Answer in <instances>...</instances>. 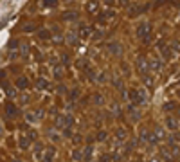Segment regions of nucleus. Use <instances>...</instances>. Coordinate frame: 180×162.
<instances>
[{"mask_svg": "<svg viewBox=\"0 0 180 162\" xmlns=\"http://www.w3.org/2000/svg\"><path fill=\"white\" fill-rule=\"evenodd\" d=\"M150 33H151V25L148 22H140L139 25H137V36H139L140 40H144L146 36H150Z\"/></svg>", "mask_w": 180, "mask_h": 162, "instance_id": "1", "label": "nucleus"}, {"mask_svg": "<svg viewBox=\"0 0 180 162\" xmlns=\"http://www.w3.org/2000/svg\"><path fill=\"white\" fill-rule=\"evenodd\" d=\"M130 99L133 104H142L144 103V92H137V90H130Z\"/></svg>", "mask_w": 180, "mask_h": 162, "instance_id": "2", "label": "nucleus"}, {"mask_svg": "<svg viewBox=\"0 0 180 162\" xmlns=\"http://www.w3.org/2000/svg\"><path fill=\"white\" fill-rule=\"evenodd\" d=\"M72 124H74V117H72L70 114L61 115L60 119H58V126H60V128H67V126H72Z\"/></svg>", "mask_w": 180, "mask_h": 162, "instance_id": "3", "label": "nucleus"}, {"mask_svg": "<svg viewBox=\"0 0 180 162\" xmlns=\"http://www.w3.org/2000/svg\"><path fill=\"white\" fill-rule=\"evenodd\" d=\"M137 70H139L142 76H146L148 70H150V63L144 60V58H139V60H137Z\"/></svg>", "mask_w": 180, "mask_h": 162, "instance_id": "4", "label": "nucleus"}, {"mask_svg": "<svg viewBox=\"0 0 180 162\" xmlns=\"http://www.w3.org/2000/svg\"><path fill=\"white\" fill-rule=\"evenodd\" d=\"M108 51H110V54L117 56V54H121V51H122V45H121L119 41H110L108 43Z\"/></svg>", "mask_w": 180, "mask_h": 162, "instance_id": "5", "label": "nucleus"}, {"mask_svg": "<svg viewBox=\"0 0 180 162\" xmlns=\"http://www.w3.org/2000/svg\"><path fill=\"white\" fill-rule=\"evenodd\" d=\"M65 22H76L79 18V13L78 11H67V13H63V16H61Z\"/></svg>", "mask_w": 180, "mask_h": 162, "instance_id": "6", "label": "nucleus"}, {"mask_svg": "<svg viewBox=\"0 0 180 162\" xmlns=\"http://www.w3.org/2000/svg\"><path fill=\"white\" fill-rule=\"evenodd\" d=\"M5 115H7V117H16V115H18L16 106L11 104V103H7V104H5Z\"/></svg>", "mask_w": 180, "mask_h": 162, "instance_id": "7", "label": "nucleus"}, {"mask_svg": "<svg viewBox=\"0 0 180 162\" xmlns=\"http://www.w3.org/2000/svg\"><path fill=\"white\" fill-rule=\"evenodd\" d=\"M92 27H88V25H81L79 27V38H88V36H92Z\"/></svg>", "mask_w": 180, "mask_h": 162, "instance_id": "8", "label": "nucleus"}, {"mask_svg": "<svg viewBox=\"0 0 180 162\" xmlns=\"http://www.w3.org/2000/svg\"><path fill=\"white\" fill-rule=\"evenodd\" d=\"M97 9H99V2L97 0H90L86 4V11L88 13H97Z\"/></svg>", "mask_w": 180, "mask_h": 162, "instance_id": "9", "label": "nucleus"}, {"mask_svg": "<svg viewBox=\"0 0 180 162\" xmlns=\"http://www.w3.org/2000/svg\"><path fill=\"white\" fill-rule=\"evenodd\" d=\"M52 159H54V148H47L45 150V159H43V162H52Z\"/></svg>", "mask_w": 180, "mask_h": 162, "instance_id": "10", "label": "nucleus"}, {"mask_svg": "<svg viewBox=\"0 0 180 162\" xmlns=\"http://www.w3.org/2000/svg\"><path fill=\"white\" fill-rule=\"evenodd\" d=\"M169 51H171V47H169V45H160V54H162V58H166V60H168V58L171 56V52H169Z\"/></svg>", "mask_w": 180, "mask_h": 162, "instance_id": "11", "label": "nucleus"}, {"mask_svg": "<svg viewBox=\"0 0 180 162\" xmlns=\"http://www.w3.org/2000/svg\"><path fill=\"white\" fill-rule=\"evenodd\" d=\"M36 88H40V90H45V88H49V81L43 79V78H38V79H36Z\"/></svg>", "mask_w": 180, "mask_h": 162, "instance_id": "12", "label": "nucleus"}, {"mask_svg": "<svg viewBox=\"0 0 180 162\" xmlns=\"http://www.w3.org/2000/svg\"><path fill=\"white\" fill-rule=\"evenodd\" d=\"M166 126H168L169 130H177V128H178V124H177V121H175L173 117H168V119H166Z\"/></svg>", "mask_w": 180, "mask_h": 162, "instance_id": "13", "label": "nucleus"}, {"mask_svg": "<svg viewBox=\"0 0 180 162\" xmlns=\"http://www.w3.org/2000/svg\"><path fill=\"white\" fill-rule=\"evenodd\" d=\"M29 144H31V139H29L27 135H22L20 137V148L25 150V148H29Z\"/></svg>", "mask_w": 180, "mask_h": 162, "instance_id": "14", "label": "nucleus"}, {"mask_svg": "<svg viewBox=\"0 0 180 162\" xmlns=\"http://www.w3.org/2000/svg\"><path fill=\"white\" fill-rule=\"evenodd\" d=\"M175 108H177V103H175V101H168V103H164V110H166V112H173Z\"/></svg>", "mask_w": 180, "mask_h": 162, "instance_id": "15", "label": "nucleus"}, {"mask_svg": "<svg viewBox=\"0 0 180 162\" xmlns=\"http://www.w3.org/2000/svg\"><path fill=\"white\" fill-rule=\"evenodd\" d=\"M61 76H63V67H61V65H56V67H54V78H56V79H61Z\"/></svg>", "mask_w": 180, "mask_h": 162, "instance_id": "16", "label": "nucleus"}, {"mask_svg": "<svg viewBox=\"0 0 180 162\" xmlns=\"http://www.w3.org/2000/svg\"><path fill=\"white\" fill-rule=\"evenodd\" d=\"M108 18H114V11H104L99 16V22H104V20H108Z\"/></svg>", "mask_w": 180, "mask_h": 162, "instance_id": "17", "label": "nucleus"}, {"mask_svg": "<svg viewBox=\"0 0 180 162\" xmlns=\"http://www.w3.org/2000/svg\"><path fill=\"white\" fill-rule=\"evenodd\" d=\"M27 85H29V83H27V78H18V79H16V86H18V88H27Z\"/></svg>", "mask_w": 180, "mask_h": 162, "instance_id": "18", "label": "nucleus"}, {"mask_svg": "<svg viewBox=\"0 0 180 162\" xmlns=\"http://www.w3.org/2000/svg\"><path fill=\"white\" fill-rule=\"evenodd\" d=\"M115 135H117V141H126V130H117V132H115Z\"/></svg>", "mask_w": 180, "mask_h": 162, "instance_id": "19", "label": "nucleus"}, {"mask_svg": "<svg viewBox=\"0 0 180 162\" xmlns=\"http://www.w3.org/2000/svg\"><path fill=\"white\" fill-rule=\"evenodd\" d=\"M151 67H153L155 70H160V67H162V65H160V61L157 60V58H153V60L150 61V69H151Z\"/></svg>", "mask_w": 180, "mask_h": 162, "instance_id": "20", "label": "nucleus"}, {"mask_svg": "<svg viewBox=\"0 0 180 162\" xmlns=\"http://www.w3.org/2000/svg\"><path fill=\"white\" fill-rule=\"evenodd\" d=\"M38 36H40L41 40H47V38H51V36H52V34H51V33H49V31H47V29H41L40 33H38Z\"/></svg>", "mask_w": 180, "mask_h": 162, "instance_id": "21", "label": "nucleus"}, {"mask_svg": "<svg viewBox=\"0 0 180 162\" xmlns=\"http://www.w3.org/2000/svg\"><path fill=\"white\" fill-rule=\"evenodd\" d=\"M25 119H27V122H36V119H38V117H36V112H33V114H31V112L25 114Z\"/></svg>", "mask_w": 180, "mask_h": 162, "instance_id": "22", "label": "nucleus"}, {"mask_svg": "<svg viewBox=\"0 0 180 162\" xmlns=\"http://www.w3.org/2000/svg\"><path fill=\"white\" fill-rule=\"evenodd\" d=\"M169 47H171V51H175V52H180V41H178V40H173Z\"/></svg>", "mask_w": 180, "mask_h": 162, "instance_id": "23", "label": "nucleus"}, {"mask_svg": "<svg viewBox=\"0 0 180 162\" xmlns=\"http://www.w3.org/2000/svg\"><path fill=\"white\" fill-rule=\"evenodd\" d=\"M34 29H36V25H34V23H27V25H23V27H22V31H23V33H31V31H34Z\"/></svg>", "mask_w": 180, "mask_h": 162, "instance_id": "24", "label": "nucleus"}, {"mask_svg": "<svg viewBox=\"0 0 180 162\" xmlns=\"http://www.w3.org/2000/svg\"><path fill=\"white\" fill-rule=\"evenodd\" d=\"M43 5L45 7H56L58 5V0H43Z\"/></svg>", "mask_w": 180, "mask_h": 162, "instance_id": "25", "label": "nucleus"}, {"mask_svg": "<svg viewBox=\"0 0 180 162\" xmlns=\"http://www.w3.org/2000/svg\"><path fill=\"white\" fill-rule=\"evenodd\" d=\"M41 150H43V146H41L40 142H38V144L34 146V155H36L38 159H41Z\"/></svg>", "mask_w": 180, "mask_h": 162, "instance_id": "26", "label": "nucleus"}, {"mask_svg": "<svg viewBox=\"0 0 180 162\" xmlns=\"http://www.w3.org/2000/svg\"><path fill=\"white\" fill-rule=\"evenodd\" d=\"M128 110H130V117H132V119H137V117H139V112H135V106H130Z\"/></svg>", "mask_w": 180, "mask_h": 162, "instance_id": "27", "label": "nucleus"}, {"mask_svg": "<svg viewBox=\"0 0 180 162\" xmlns=\"http://www.w3.org/2000/svg\"><path fill=\"white\" fill-rule=\"evenodd\" d=\"M90 157H92V148H90V146H88V148H86V150H85V153H83V159H85V160H88V159H90Z\"/></svg>", "mask_w": 180, "mask_h": 162, "instance_id": "28", "label": "nucleus"}, {"mask_svg": "<svg viewBox=\"0 0 180 162\" xmlns=\"http://www.w3.org/2000/svg\"><path fill=\"white\" fill-rule=\"evenodd\" d=\"M72 157H74V160H83V153H81L79 150H76V151L72 153Z\"/></svg>", "mask_w": 180, "mask_h": 162, "instance_id": "29", "label": "nucleus"}, {"mask_svg": "<svg viewBox=\"0 0 180 162\" xmlns=\"http://www.w3.org/2000/svg\"><path fill=\"white\" fill-rule=\"evenodd\" d=\"M63 137H72V130H70V126L63 128Z\"/></svg>", "mask_w": 180, "mask_h": 162, "instance_id": "30", "label": "nucleus"}, {"mask_svg": "<svg viewBox=\"0 0 180 162\" xmlns=\"http://www.w3.org/2000/svg\"><path fill=\"white\" fill-rule=\"evenodd\" d=\"M144 83H146V86H153V79H151V78H150L148 74L144 76Z\"/></svg>", "mask_w": 180, "mask_h": 162, "instance_id": "31", "label": "nucleus"}, {"mask_svg": "<svg viewBox=\"0 0 180 162\" xmlns=\"http://www.w3.org/2000/svg\"><path fill=\"white\" fill-rule=\"evenodd\" d=\"M97 141H106V132H99V133H97Z\"/></svg>", "mask_w": 180, "mask_h": 162, "instance_id": "32", "label": "nucleus"}, {"mask_svg": "<svg viewBox=\"0 0 180 162\" xmlns=\"http://www.w3.org/2000/svg\"><path fill=\"white\" fill-rule=\"evenodd\" d=\"M94 103H96V104H101V103H103V97H101L99 94H96V96H94Z\"/></svg>", "mask_w": 180, "mask_h": 162, "instance_id": "33", "label": "nucleus"}, {"mask_svg": "<svg viewBox=\"0 0 180 162\" xmlns=\"http://www.w3.org/2000/svg\"><path fill=\"white\" fill-rule=\"evenodd\" d=\"M16 47H18V41L16 40H13L11 43H9V49H16Z\"/></svg>", "mask_w": 180, "mask_h": 162, "instance_id": "34", "label": "nucleus"}, {"mask_svg": "<svg viewBox=\"0 0 180 162\" xmlns=\"http://www.w3.org/2000/svg\"><path fill=\"white\" fill-rule=\"evenodd\" d=\"M99 160H101V162H110V157H108V155H101Z\"/></svg>", "mask_w": 180, "mask_h": 162, "instance_id": "35", "label": "nucleus"}, {"mask_svg": "<svg viewBox=\"0 0 180 162\" xmlns=\"http://www.w3.org/2000/svg\"><path fill=\"white\" fill-rule=\"evenodd\" d=\"M58 92H60V94H63V92H67V88H65L63 85H60V86H58Z\"/></svg>", "mask_w": 180, "mask_h": 162, "instance_id": "36", "label": "nucleus"}, {"mask_svg": "<svg viewBox=\"0 0 180 162\" xmlns=\"http://www.w3.org/2000/svg\"><path fill=\"white\" fill-rule=\"evenodd\" d=\"M128 2H130V0H119L121 5H128Z\"/></svg>", "mask_w": 180, "mask_h": 162, "instance_id": "37", "label": "nucleus"}, {"mask_svg": "<svg viewBox=\"0 0 180 162\" xmlns=\"http://www.w3.org/2000/svg\"><path fill=\"white\" fill-rule=\"evenodd\" d=\"M97 81H99V83H104V74H101V76H99V79H97Z\"/></svg>", "mask_w": 180, "mask_h": 162, "instance_id": "38", "label": "nucleus"}, {"mask_svg": "<svg viewBox=\"0 0 180 162\" xmlns=\"http://www.w3.org/2000/svg\"><path fill=\"white\" fill-rule=\"evenodd\" d=\"M2 135H4V130H2V126H0V137H2Z\"/></svg>", "mask_w": 180, "mask_h": 162, "instance_id": "39", "label": "nucleus"}, {"mask_svg": "<svg viewBox=\"0 0 180 162\" xmlns=\"http://www.w3.org/2000/svg\"><path fill=\"white\" fill-rule=\"evenodd\" d=\"M153 162H157V160H153Z\"/></svg>", "mask_w": 180, "mask_h": 162, "instance_id": "40", "label": "nucleus"}]
</instances>
